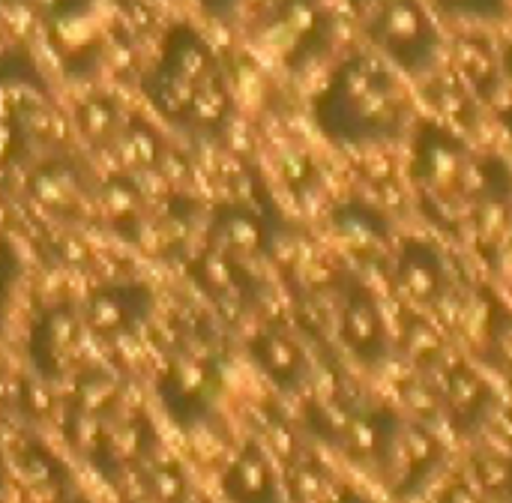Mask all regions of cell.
<instances>
[{
    "mask_svg": "<svg viewBox=\"0 0 512 503\" xmlns=\"http://www.w3.org/2000/svg\"><path fill=\"white\" fill-rule=\"evenodd\" d=\"M309 114L318 135L342 150L393 147L420 120L408 78L369 45L330 66Z\"/></svg>",
    "mask_w": 512,
    "mask_h": 503,
    "instance_id": "obj_1",
    "label": "cell"
},
{
    "mask_svg": "<svg viewBox=\"0 0 512 503\" xmlns=\"http://www.w3.org/2000/svg\"><path fill=\"white\" fill-rule=\"evenodd\" d=\"M360 27L366 45L408 81L432 78L441 69L447 39L426 0H372L360 12Z\"/></svg>",
    "mask_w": 512,
    "mask_h": 503,
    "instance_id": "obj_2",
    "label": "cell"
},
{
    "mask_svg": "<svg viewBox=\"0 0 512 503\" xmlns=\"http://www.w3.org/2000/svg\"><path fill=\"white\" fill-rule=\"evenodd\" d=\"M258 45L291 75H303L336 51V12L327 0H273L258 21Z\"/></svg>",
    "mask_w": 512,
    "mask_h": 503,
    "instance_id": "obj_3",
    "label": "cell"
},
{
    "mask_svg": "<svg viewBox=\"0 0 512 503\" xmlns=\"http://www.w3.org/2000/svg\"><path fill=\"white\" fill-rule=\"evenodd\" d=\"M408 141H411L408 171L423 201L435 204L438 210L465 207V201H471L477 162H480L471 153L468 141L441 120H417Z\"/></svg>",
    "mask_w": 512,
    "mask_h": 503,
    "instance_id": "obj_4",
    "label": "cell"
},
{
    "mask_svg": "<svg viewBox=\"0 0 512 503\" xmlns=\"http://www.w3.org/2000/svg\"><path fill=\"white\" fill-rule=\"evenodd\" d=\"M339 297V342L360 366L384 369L393 357V336L378 297L354 276H342Z\"/></svg>",
    "mask_w": 512,
    "mask_h": 503,
    "instance_id": "obj_5",
    "label": "cell"
},
{
    "mask_svg": "<svg viewBox=\"0 0 512 503\" xmlns=\"http://www.w3.org/2000/svg\"><path fill=\"white\" fill-rule=\"evenodd\" d=\"M219 384H222L219 369L207 354L183 351L180 357L168 363L159 393H162L168 414L180 426H195L210 414L219 396Z\"/></svg>",
    "mask_w": 512,
    "mask_h": 503,
    "instance_id": "obj_6",
    "label": "cell"
},
{
    "mask_svg": "<svg viewBox=\"0 0 512 503\" xmlns=\"http://www.w3.org/2000/svg\"><path fill=\"white\" fill-rule=\"evenodd\" d=\"M393 288L414 309H435L450 294L444 252L429 240H405L393 255Z\"/></svg>",
    "mask_w": 512,
    "mask_h": 503,
    "instance_id": "obj_7",
    "label": "cell"
},
{
    "mask_svg": "<svg viewBox=\"0 0 512 503\" xmlns=\"http://www.w3.org/2000/svg\"><path fill=\"white\" fill-rule=\"evenodd\" d=\"M444 444L423 426L402 423L393 450L381 465V477L396 498H408L426 486V480L441 468Z\"/></svg>",
    "mask_w": 512,
    "mask_h": 503,
    "instance_id": "obj_8",
    "label": "cell"
},
{
    "mask_svg": "<svg viewBox=\"0 0 512 503\" xmlns=\"http://www.w3.org/2000/svg\"><path fill=\"white\" fill-rule=\"evenodd\" d=\"M222 495L228 503H285V486L276 465L258 441H246L228 465L222 474Z\"/></svg>",
    "mask_w": 512,
    "mask_h": 503,
    "instance_id": "obj_9",
    "label": "cell"
},
{
    "mask_svg": "<svg viewBox=\"0 0 512 503\" xmlns=\"http://www.w3.org/2000/svg\"><path fill=\"white\" fill-rule=\"evenodd\" d=\"M249 354L255 360V366L285 393L303 390L309 381V357L303 351V345L285 333V330H261L252 342H249Z\"/></svg>",
    "mask_w": 512,
    "mask_h": 503,
    "instance_id": "obj_10",
    "label": "cell"
},
{
    "mask_svg": "<svg viewBox=\"0 0 512 503\" xmlns=\"http://www.w3.org/2000/svg\"><path fill=\"white\" fill-rule=\"evenodd\" d=\"M153 450H156V429L150 426V420L129 417L120 420L117 426H105L102 444L90 462H96V468L108 480H117L132 468H141V462L150 459Z\"/></svg>",
    "mask_w": 512,
    "mask_h": 503,
    "instance_id": "obj_11",
    "label": "cell"
},
{
    "mask_svg": "<svg viewBox=\"0 0 512 503\" xmlns=\"http://www.w3.org/2000/svg\"><path fill=\"white\" fill-rule=\"evenodd\" d=\"M444 402H447V414L459 432H477L492 417L495 390L471 366H456L447 375Z\"/></svg>",
    "mask_w": 512,
    "mask_h": 503,
    "instance_id": "obj_12",
    "label": "cell"
},
{
    "mask_svg": "<svg viewBox=\"0 0 512 503\" xmlns=\"http://www.w3.org/2000/svg\"><path fill=\"white\" fill-rule=\"evenodd\" d=\"M78 342V318L69 309L48 312L33 333V360L45 381H54L66 372Z\"/></svg>",
    "mask_w": 512,
    "mask_h": 503,
    "instance_id": "obj_13",
    "label": "cell"
},
{
    "mask_svg": "<svg viewBox=\"0 0 512 503\" xmlns=\"http://www.w3.org/2000/svg\"><path fill=\"white\" fill-rule=\"evenodd\" d=\"M150 309L144 288H102L87 303V324L99 336H120L135 327Z\"/></svg>",
    "mask_w": 512,
    "mask_h": 503,
    "instance_id": "obj_14",
    "label": "cell"
},
{
    "mask_svg": "<svg viewBox=\"0 0 512 503\" xmlns=\"http://www.w3.org/2000/svg\"><path fill=\"white\" fill-rule=\"evenodd\" d=\"M213 249L225 252L228 258L240 261V258H258L264 252L273 249L270 243V234H267V225L243 210V207H234V210H225L216 225H213Z\"/></svg>",
    "mask_w": 512,
    "mask_h": 503,
    "instance_id": "obj_15",
    "label": "cell"
},
{
    "mask_svg": "<svg viewBox=\"0 0 512 503\" xmlns=\"http://www.w3.org/2000/svg\"><path fill=\"white\" fill-rule=\"evenodd\" d=\"M456 66L462 72V81L471 93L489 99L498 81V66H501V48H495L477 27H471V33H465L456 48Z\"/></svg>",
    "mask_w": 512,
    "mask_h": 503,
    "instance_id": "obj_16",
    "label": "cell"
},
{
    "mask_svg": "<svg viewBox=\"0 0 512 503\" xmlns=\"http://www.w3.org/2000/svg\"><path fill=\"white\" fill-rule=\"evenodd\" d=\"M333 228L336 234L360 252L384 249L390 240V222L366 201H348L333 210Z\"/></svg>",
    "mask_w": 512,
    "mask_h": 503,
    "instance_id": "obj_17",
    "label": "cell"
},
{
    "mask_svg": "<svg viewBox=\"0 0 512 503\" xmlns=\"http://www.w3.org/2000/svg\"><path fill=\"white\" fill-rule=\"evenodd\" d=\"M51 36L63 54L75 57V54L93 51L99 39V18L87 6H66L51 24Z\"/></svg>",
    "mask_w": 512,
    "mask_h": 503,
    "instance_id": "obj_18",
    "label": "cell"
},
{
    "mask_svg": "<svg viewBox=\"0 0 512 503\" xmlns=\"http://www.w3.org/2000/svg\"><path fill=\"white\" fill-rule=\"evenodd\" d=\"M18 474L33 486V489H42V492H51V495H63L66 492V468L63 462L42 444L30 441L18 450Z\"/></svg>",
    "mask_w": 512,
    "mask_h": 503,
    "instance_id": "obj_19",
    "label": "cell"
},
{
    "mask_svg": "<svg viewBox=\"0 0 512 503\" xmlns=\"http://www.w3.org/2000/svg\"><path fill=\"white\" fill-rule=\"evenodd\" d=\"M426 3L438 12V18L465 24L468 30L504 24L512 15L510 0H426Z\"/></svg>",
    "mask_w": 512,
    "mask_h": 503,
    "instance_id": "obj_20",
    "label": "cell"
},
{
    "mask_svg": "<svg viewBox=\"0 0 512 503\" xmlns=\"http://www.w3.org/2000/svg\"><path fill=\"white\" fill-rule=\"evenodd\" d=\"M120 399V387L114 378L102 375V372H93L87 378L78 381L75 387V399H72V408L75 411H84V414H96V417H105Z\"/></svg>",
    "mask_w": 512,
    "mask_h": 503,
    "instance_id": "obj_21",
    "label": "cell"
},
{
    "mask_svg": "<svg viewBox=\"0 0 512 503\" xmlns=\"http://www.w3.org/2000/svg\"><path fill=\"white\" fill-rule=\"evenodd\" d=\"M102 435H105L102 417L84 414V411H75V408H72V414L66 417V441L72 444L75 453L93 459V453H96L99 444H102Z\"/></svg>",
    "mask_w": 512,
    "mask_h": 503,
    "instance_id": "obj_22",
    "label": "cell"
},
{
    "mask_svg": "<svg viewBox=\"0 0 512 503\" xmlns=\"http://www.w3.org/2000/svg\"><path fill=\"white\" fill-rule=\"evenodd\" d=\"M147 489L162 503H186L189 498V483L183 477V471L171 462H159L153 468L144 471Z\"/></svg>",
    "mask_w": 512,
    "mask_h": 503,
    "instance_id": "obj_23",
    "label": "cell"
},
{
    "mask_svg": "<svg viewBox=\"0 0 512 503\" xmlns=\"http://www.w3.org/2000/svg\"><path fill=\"white\" fill-rule=\"evenodd\" d=\"M495 117L512 132V39L501 45V66H498V81L492 96L486 99Z\"/></svg>",
    "mask_w": 512,
    "mask_h": 503,
    "instance_id": "obj_24",
    "label": "cell"
},
{
    "mask_svg": "<svg viewBox=\"0 0 512 503\" xmlns=\"http://www.w3.org/2000/svg\"><path fill=\"white\" fill-rule=\"evenodd\" d=\"M486 333H489V345H492L498 366H504V372L512 378V312H507L501 303L492 309L486 321Z\"/></svg>",
    "mask_w": 512,
    "mask_h": 503,
    "instance_id": "obj_25",
    "label": "cell"
},
{
    "mask_svg": "<svg viewBox=\"0 0 512 503\" xmlns=\"http://www.w3.org/2000/svg\"><path fill=\"white\" fill-rule=\"evenodd\" d=\"M69 171H72V168H69ZM69 171H66V168H48V171H42V174L36 177V183H33L36 195H39L45 204H51V207L69 204V201L75 198V192H78Z\"/></svg>",
    "mask_w": 512,
    "mask_h": 503,
    "instance_id": "obj_26",
    "label": "cell"
},
{
    "mask_svg": "<svg viewBox=\"0 0 512 503\" xmlns=\"http://www.w3.org/2000/svg\"><path fill=\"white\" fill-rule=\"evenodd\" d=\"M15 408L30 420H45L54 411V396H51V387L45 384V378L42 381H24L18 387Z\"/></svg>",
    "mask_w": 512,
    "mask_h": 503,
    "instance_id": "obj_27",
    "label": "cell"
},
{
    "mask_svg": "<svg viewBox=\"0 0 512 503\" xmlns=\"http://www.w3.org/2000/svg\"><path fill=\"white\" fill-rule=\"evenodd\" d=\"M78 120H81V129H84L93 141H102V138H108V135L114 132L117 111H114V105L105 102V99H90V102L81 108Z\"/></svg>",
    "mask_w": 512,
    "mask_h": 503,
    "instance_id": "obj_28",
    "label": "cell"
},
{
    "mask_svg": "<svg viewBox=\"0 0 512 503\" xmlns=\"http://www.w3.org/2000/svg\"><path fill=\"white\" fill-rule=\"evenodd\" d=\"M123 150L132 156V162L135 165H141V168H150L156 159H159V141H156V135L147 129V126H132L129 132H126V138H123Z\"/></svg>",
    "mask_w": 512,
    "mask_h": 503,
    "instance_id": "obj_29",
    "label": "cell"
},
{
    "mask_svg": "<svg viewBox=\"0 0 512 503\" xmlns=\"http://www.w3.org/2000/svg\"><path fill=\"white\" fill-rule=\"evenodd\" d=\"M198 3H201L213 18H231V15L240 9L243 0H198Z\"/></svg>",
    "mask_w": 512,
    "mask_h": 503,
    "instance_id": "obj_30",
    "label": "cell"
},
{
    "mask_svg": "<svg viewBox=\"0 0 512 503\" xmlns=\"http://www.w3.org/2000/svg\"><path fill=\"white\" fill-rule=\"evenodd\" d=\"M441 503H480V498L474 495L471 486H453V489L441 498Z\"/></svg>",
    "mask_w": 512,
    "mask_h": 503,
    "instance_id": "obj_31",
    "label": "cell"
},
{
    "mask_svg": "<svg viewBox=\"0 0 512 503\" xmlns=\"http://www.w3.org/2000/svg\"><path fill=\"white\" fill-rule=\"evenodd\" d=\"M330 503H375L372 498H366L363 492H357V489H345L336 501H330Z\"/></svg>",
    "mask_w": 512,
    "mask_h": 503,
    "instance_id": "obj_32",
    "label": "cell"
},
{
    "mask_svg": "<svg viewBox=\"0 0 512 503\" xmlns=\"http://www.w3.org/2000/svg\"><path fill=\"white\" fill-rule=\"evenodd\" d=\"M126 503H162L150 489H144V492H135V495H129L126 498Z\"/></svg>",
    "mask_w": 512,
    "mask_h": 503,
    "instance_id": "obj_33",
    "label": "cell"
},
{
    "mask_svg": "<svg viewBox=\"0 0 512 503\" xmlns=\"http://www.w3.org/2000/svg\"><path fill=\"white\" fill-rule=\"evenodd\" d=\"M345 3H348V9H351L354 15H360V12H363V9H366L372 0H345Z\"/></svg>",
    "mask_w": 512,
    "mask_h": 503,
    "instance_id": "obj_34",
    "label": "cell"
},
{
    "mask_svg": "<svg viewBox=\"0 0 512 503\" xmlns=\"http://www.w3.org/2000/svg\"><path fill=\"white\" fill-rule=\"evenodd\" d=\"M504 489H507V498L512 501V459L507 462V471H504Z\"/></svg>",
    "mask_w": 512,
    "mask_h": 503,
    "instance_id": "obj_35",
    "label": "cell"
},
{
    "mask_svg": "<svg viewBox=\"0 0 512 503\" xmlns=\"http://www.w3.org/2000/svg\"><path fill=\"white\" fill-rule=\"evenodd\" d=\"M504 255H507V261H510V267H512V225H510V234H507V240H504Z\"/></svg>",
    "mask_w": 512,
    "mask_h": 503,
    "instance_id": "obj_36",
    "label": "cell"
},
{
    "mask_svg": "<svg viewBox=\"0 0 512 503\" xmlns=\"http://www.w3.org/2000/svg\"><path fill=\"white\" fill-rule=\"evenodd\" d=\"M0 483H3V459H0Z\"/></svg>",
    "mask_w": 512,
    "mask_h": 503,
    "instance_id": "obj_37",
    "label": "cell"
}]
</instances>
